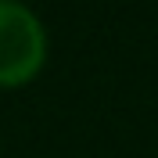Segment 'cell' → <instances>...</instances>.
<instances>
[{
  "mask_svg": "<svg viewBox=\"0 0 158 158\" xmlns=\"http://www.w3.org/2000/svg\"><path fill=\"white\" fill-rule=\"evenodd\" d=\"M47 65V29L18 0H0V90L25 86Z\"/></svg>",
  "mask_w": 158,
  "mask_h": 158,
  "instance_id": "cell-1",
  "label": "cell"
}]
</instances>
